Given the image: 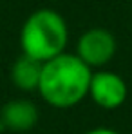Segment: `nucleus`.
<instances>
[{"instance_id":"3","label":"nucleus","mask_w":132,"mask_h":134,"mask_svg":"<svg viewBox=\"0 0 132 134\" xmlns=\"http://www.w3.org/2000/svg\"><path fill=\"white\" fill-rule=\"evenodd\" d=\"M118 42L116 36L105 27H90L87 29L76 44V54L90 69H101L116 56Z\"/></svg>"},{"instance_id":"7","label":"nucleus","mask_w":132,"mask_h":134,"mask_svg":"<svg viewBox=\"0 0 132 134\" xmlns=\"http://www.w3.org/2000/svg\"><path fill=\"white\" fill-rule=\"evenodd\" d=\"M85 134H119L114 129H109V127H96V129H90Z\"/></svg>"},{"instance_id":"2","label":"nucleus","mask_w":132,"mask_h":134,"mask_svg":"<svg viewBox=\"0 0 132 134\" xmlns=\"http://www.w3.org/2000/svg\"><path fill=\"white\" fill-rule=\"evenodd\" d=\"M69 27L65 18L54 9H38L27 16L20 31L22 53L47 62L65 51Z\"/></svg>"},{"instance_id":"6","label":"nucleus","mask_w":132,"mask_h":134,"mask_svg":"<svg viewBox=\"0 0 132 134\" xmlns=\"http://www.w3.org/2000/svg\"><path fill=\"white\" fill-rule=\"evenodd\" d=\"M42 67H44V62L22 53L11 65V82L20 91H25V92L38 91Z\"/></svg>"},{"instance_id":"5","label":"nucleus","mask_w":132,"mask_h":134,"mask_svg":"<svg viewBox=\"0 0 132 134\" xmlns=\"http://www.w3.org/2000/svg\"><path fill=\"white\" fill-rule=\"evenodd\" d=\"M38 107L25 98L11 100L7 102L0 111V123L2 127L15 131V132H25L31 131L38 123Z\"/></svg>"},{"instance_id":"1","label":"nucleus","mask_w":132,"mask_h":134,"mask_svg":"<svg viewBox=\"0 0 132 134\" xmlns=\"http://www.w3.org/2000/svg\"><path fill=\"white\" fill-rule=\"evenodd\" d=\"M92 69L74 53H62L44 62L38 92L45 103L56 109H71L89 96Z\"/></svg>"},{"instance_id":"8","label":"nucleus","mask_w":132,"mask_h":134,"mask_svg":"<svg viewBox=\"0 0 132 134\" xmlns=\"http://www.w3.org/2000/svg\"><path fill=\"white\" fill-rule=\"evenodd\" d=\"M0 127H2V123H0Z\"/></svg>"},{"instance_id":"4","label":"nucleus","mask_w":132,"mask_h":134,"mask_svg":"<svg viewBox=\"0 0 132 134\" xmlns=\"http://www.w3.org/2000/svg\"><path fill=\"white\" fill-rule=\"evenodd\" d=\"M89 96L98 107L105 111H114L125 103L129 96V87L118 72L101 69L98 72H92Z\"/></svg>"}]
</instances>
